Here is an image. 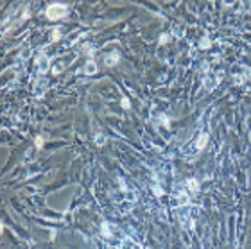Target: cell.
<instances>
[{
    "instance_id": "cell-7",
    "label": "cell",
    "mask_w": 251,
    "mask_h": 249,
    "mask_svg": "<svg viewBox=\"0 0 251 249\" xmlns=\"http://www.w3.org/2000/svg\"><path fill=\"white\" fill-rule=\"evenodd\" d=\"M186 186H188V190H190V192H199V188H201L199 181H197L195 178L188 179V181H186Z\"/></svg>"
},
{
    "instance_id": "cell-2",
    "label": "cell",
    "mask_w": 251,
    "mask_h": 249,
    "mask_svg": "<svg viewBox=\"0 0 251 249\" xmlns=\"http://www.w3.org/2000/svg\"><path fill=\"white\" fill-rule=\"evenodd\" d=\"M36 70L40 72V74H45V72L50 70V59L47 57V54L40 52L36 56Z\"/></svg>"
},
{
    "instance_id": "cell-11",
    "label": "cell",
    "mask_w": 251,
    "mask_h": 249,
    "mask_svg": "<svg viewBox=\"0 0 251 249\" xmlns=\"http://www.w3.org/2000/svg\"><path fill=\"white\" fill-rule=\"evenodd\" d=\"M215 84H217V79H206L205 81V88H208V90H214Z\"/></svg>"
},
{
    "instance_id": "cell-8",
    "label": "cell",
    "mask_w": 251,
    "mask_h": 249,
    "mask_svg": "<svg viewBox=\"0 0 251 249\" xmlns=\"http://www.w3.org/2000/svg\"><path fill=\"white\" fill-rule=\"evenodd\" d=\"M188 201H190L188 194H186V192H179V195H178V204H179V206H186V204H188Z\"/></svg>"
},
{
    "instance_id": "cell-4",
    "label": "cell",
    "mask_w": 251,
    "mask_h": 249,
    "mask_svg": "<svg viewBox=\"0 0 251 249\" xmlns=\"http://www.w3.org/2000/svg\"><path fill=\"white\" fill-rule=\"evenodd\" d=\"M118 59H120V56H118V52H111V54H108L106 56V66H115V65L118 63Z\"/></svg>"
},
{
    "instance_id": "cell-14",
    "label": "cell",
    "mask_w": 251,
    "mask_h": 249,
    "mask_svg": "<svg viewBox=\"0 0 251 249\" xmlns=\"http://www.w3.org/2000/svg\"><path fill=\"white\" fill-rule=\"evenodd\" d=\"M43 143H45V140H43V136H36V140H34L36 149H41V147H43Z\"/></svg>"
},
{
    "instance_id": "cell-18",
    "label": "cell",
    "mask_w": 251,
    "mask_h": 249,
    "mask_svg": "<svg viewBox=\"0 0 251 249\" xmlns=\"http://www.w3.org/2000/svg\"><path fill=\"white\" fill-rule=\"evenodd\" d=\"M152 190H154V195H156V197H162V194H163V190H162V186H154V188H152Z\"/></svg>"
},
{
    "instance_id": "cell-12",
    "label": "cell",
    "mask_w": 251,
    "mask_h": 249,
    "mask_svg": "<svg viewBox=\"0 0 251 249\" xmlns=\"http://www.w3.org/2000/svg\"><path fill=\"white\" fill-rule=\"evenodd\" d=\"M104 143H106V136L104 135H95V145H104Z\"/></svg>"
},
{
    "instance_id": "cell-3",
    "label": "cell",
    "mask_w": 251,
    "mask_h": 249,
    "mask_svg": "<svg viewBox=\"0 0 251 249\" xmlns=\"http://www.w3.org/2000/svg\"><path fill=\"white\" fill-rule=\"evenodd\" d=\"M113 229H115V226L109 224V222H102V224H100V233H102L104 238H109V237L113 235Z\"/></svg>"
},
{
    "instance_id": "cell-9",
    "label": "cell",
    "mask_w": 251,
    "mask_h": 249,
    "mask_svg": "<svg viewBox=\"0 0 251 249\" xmlns=\"http://www.w3.org/2000/svg\"><path fill=\"white\" fill-rule=\"evenodd\" d=\"M199 47H201V49H210V47H212V41H210V38H206V36H205V38H201Z\"/></svg>"
},
{
    "instance_id": "cell-19",
    "label": "cell",
    "mask_w": 251,
    "mask_h": 249,
    "mask_svg": "<svg viewBox=\"0 0 251 249\" xmlns=\"http://www.w3.org/2000/svg\"><path fill=\"white\" fill-rule=\"evenodd\" d=\"M249 140H251V133H249Z\"/></svg>"
},
{
    "instance_id": "cell-17",
    "label": "cell",
    "mask_w": 251,
    "mask_h": 249,
    "mask_svg": "<svg viewBox=\"0 0 251 249\" xmlns=\"http://www.w3.org/2000/svg\"><path fill=\"white\" fill-rule=\"evenodd\" d=\"M169 41H171V36H169V34L160 36V45H165V43H169Z\"/></svg>"
},
{
    "instance_id": "cell-1",
    "label": "cell",
    "mask_w": 251,
    "mask_h": 249,
    "mask_svg": "<svg viewBox=\"0 0 251 249\" xmlns=\"http://www.w3.org/2000/svg\"><path fill=\"white\" fill-rule=\"evenodd\" d=\"M66 13H68V7L65 4H50L45 9V14H47L49 20H59V18L66 16Z\"/></svg>"
},
{
    "instance_id": "cell-13",
    "label": "cell",
    "mask_w": 251,
    "mask_h": 249,
    "mask_svg": "<svg viewBox=\"0 0 251 249\" xmlns=\"http://www.w3.org/2000/svg\"><path fill=\"white\" fill-rule=\"evenodd\" d=\"M83 49H84V52H86V54H90V56H92V54H95V47H93V45H90V43L83 45Z\"/></svg>"
},
{
    "instance_id": "cell-10",
    "label": "cell",
    "mask_w": 251,
    "mask_h": 249,
    "mask_svg": "<svg viewBox=\"0 0 251 249\" xmlns=\"http://www.w3.org/2000/svg\"><path fill=\"white\" fill-rule=\"evenodd\" d=\"M61 38V29L59 27H56L54 31H52V36H50V41H57Z\"/></svg>"
},
{
    "instance_id": "cell-16",
    "label": "cell",
    "mask_w": 251,
    "mask_h": 249,
    "mask_svg": "<svg viewBox=\"0 0 251 249\" xmlns=\"http://www.w3.org/2000/svg\"><path fill=\"white\" fill-rule=\"evenodd\" d=\"M160 120H162V124H163L165 127H169V126H171V120H169V117H167V115H160Z\"/></svg>"
},
{
    "instance_id": "cell-5",
    "label": "cell",
    "mask_w": 251,
    "mask_h": 249,
    "mask_svg": "<svg viewBox=\"0 0 251 249\" xmlns=\"http://www.w3.org/2000/svg\"><path fill=\"white\" fill-rule=\"evenodd\" d=\"M83 72H84L86 75H93V74H97V65H95V61L90 59V61L84 65V70H83Z\"/></svg>"
},
{
    "instance_id": "cell-6",
    "label": "cell",
    "mask_w": 251,
    "mask_h": 249,
    "mask_svg": "<svg viewBox=\"0 0 251 249\" xmlns=\"http://www.w3.org/2000/svg\"><path fill=\"white\" fill-rule=\"evenodd\" d=\"M206 143H208V135H206V133H201V136L197 138V143H195V149H197V151H203Z\"/></svg>"
},
{
    "instance_id": "cell-15",
    "label": "cell",
    "mask_w": 251,
    "mask_h": 249,
    "mask_svg": "<svg viewBox=\"0 0 251 249\" xmlns=\"http://www.w3.org/2000/svg\"><path fill=\"white\" fill-rule=\"evenodd\" d=\"M120 104H122V108H124V109H129V108H131V100H129L128 97H122Z\"/></svg>"
}]
</instances>
